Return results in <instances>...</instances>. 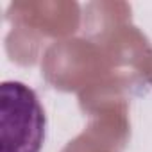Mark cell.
I'll return each mask as SVG.
<instances>
[{"label": "cell", "instance_id": "obj_1", "mask_svg": "<svg viewBox=\"0 0 152 152\" xmlns=\"http://www.w3.org/2000/svg\"><path fill=\"white\" fill-rule=\"evenodd\" d=\"M47 118L34 90L18 81L0 86V140L2 152H39Z\"/></svg>", "mask_w": 152, "mask_h": 152}]
</instances>
